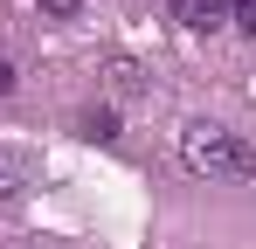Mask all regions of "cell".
Wrapping results in <instances>:
<instances>
[{
  "label": "cell",
  "mask_w": 256,
  "mask_h": 249,
  "mask_svg": "<svg viewBox=\"0 0 256 249\" xmlns=\"http://www.w3.org/2000/svg\"><path fill=\"white\" fill-rule=\"evenodd\" d=\"M228 21H236L242 35H256V0H228Z\"/></svg>",
  "instance_id": "7"
},
{
  "label": "cell",
  "mask_w": 256,
  "mask_h": 249,
  "mask_svg": "<svg viewBox=\"0 0 256 249\" xmlns=\"http://www.w3.org/2000/svg\"><path fill=\"white\" fill-rule=\"evenodd\" d=\"M84 138H97V146H111V138H118V111H111V104H97V111H84Z\"/></svg>",
  "instance_id": "5"
},
{
  "label": "cell",
  "mask_w": 256,
  "mask_h": 249,
  "mask_svg": "<svg viewBox=\"0 0 256 249\" xmlns=\"http://www.w3.org/2000/svg\"><path fill=\"white\" fill-rule=\"evenodd\" d=\"M104 97H111V104H132V97H146V70H138L132 56H111V62H104Z\"/></svg>",
  "instance_id": "3"
},
{
  "label": "cell",
  "mask_w": 256,
  "mask_h": 249,
  "mask_svg": "<svg viewBox=\"0 0 256 249\" xmlns=\"http://www.w3.org/2000/svg\"><path fill=\"white\" fill-rule=\"evenodd\" d=\"M35 7H42V21H76L84 14V0H35Z\"/></svg>",
  "instance_id": "6"
},
{
  "label": "cell",
  "mask_w": 256,
  "mask_h": 249,
  "mask_svg": "<svg viewBox=\"0 0 256 249\" xmlns=\"http://www.w3.org/2000/svg\"><path fill=\"white\" fill-rule=\"evenodd\" d=\"M180 166L194 180H250L256 152H250V138H236L228 124L194 118V124H180Z\"/></svg>",
  "instance_id": "1"
},
{
  "label": "cell",
  "mask_w": 256,
  "mask_h": 249,
  "mask_svg": "<svg viewBox=\"0 0 256 249\" xmlns=\"http://www.w3.org/2000/svg\"><path fill=\"white\" fill-rule=\"evenodd\" d=\"M7 90H14V62L0 56V97H7Z\"/></svg>",
  "instance_id": "8"
},
{
  "label": "cell",
  "mask_w": 256,
  "mask_h": 249,
  "mask_svg": "<svg viewBox=\"0 0 256 249\" xmlns=\"http://www.w3.org/2000/svg\"><path fill=\"white\" fill-rule=\"evenodd\" d=\"M28 187H35V166L21 160V152H0V208H21Z\"/></svg>",
  "instance_id": "4"
},
{
  "label": "cell",
  "mask_w": 256,
  "mask_h": 249,
  "mask_svg": "<svg viewBox=\"0 0 256 249\" xmlns=\"http://www.w3.org/2000/svg\"><path fill=\"white\" fill-rule=\"evenodd\" d=\"M173 28H187V35H214V28H228V0H166Z\"/></svg>",
  "instance_id": "2"
}]
</instances>
